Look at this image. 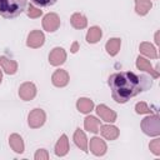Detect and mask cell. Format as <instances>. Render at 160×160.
Here are the masks:
<instances>
[{"mask_svg": "<svg viewBox=\"0 0 160 160\" xmlns=\"http://www.w3.org/2000/svg\"><path fill=\"white\" fill-rule=\"evenodd\" d=\"M108 84L111 90L112 99L116 102L124 104L138 94L149 90L152 86L151 78L138 75L131 71H120L109 76Z\"/></svg>", "mask_w": 160, "mask_h": 160, "instance_id": "obj_1", "label": "cell"}, {"mask_svg": "<svg viewBox=\"0 0 160 160\" xmlns=\"http://www.w3.org/2000/svg\"><path fill=\"white\" fill-rule=\"evenodd\" d=\"M26 8V0H0V15L6 19L19 16Z\"/></svg>", "mask_w": 160, "mask_h": 160, "instance_id": "obj_2", "label": "cell"}, {"mask_svg": "<svg viewBox=\"0 0 160 160\" xmlns=\"http://www.w3.org/2000/svg\"><path fill=\"white\" fill-rule=\"evenodd\" d=\"M141 130L149 136L160 135V118L158 114L149 115L141 120Z\"/></svg>", "mask_w": 160, "mask_h": 160, "instance_id": "obj_3", "label": "cell"}, {"mask_svg": "<svg viewBox=\"0 0 160 160\" xmlns=\"http://www.w3.org/2000/svg\"><path fill=\"white\" fill-rule=\"evenodd\" d=\"M45 120H46L45 111L42 109H39V108L31 110L28 115V124L31 129H38V128L42 126Z\"/></svg>", "mask_w": 160, "mask_h": 160, "instance_id": "obj_4", "label": "cell"}, {"mask_svg": "<svg viewBox=\"0 0 160 160\" xmlns=\"http://www.w3.org/2000/svg\"><path fill=\"white\" fill-rule=\"evenodd\" d=\"M42 28L49 32H54L60 28V18L55 12H49L42 18Z\"/></svg>", "mask_w": 160, "mask_h": 160, "instance_id": "obj_5", "label": "cell"}, {"mask_svg": "<svg viewBox=\"0 0 160 160\" xmlns=\"http://www.w3.org/2000/svg\"><path fill=\"white\" fill-rule=\"evenodd\" d=\"M36 95V86L34 85V82H30V81H26V82H22L19 88V96L21 100L24 101H29V100H32Z\"/></svg>", "mask_w": 160, "mask_h": 160, "instance_id": "obj_6", "label": "cell"}, {"mask_svg": "<svg viewBox=\"0 0 160 160\" xmlns=\"http://www.w3.org/2000/svg\"><path fill=\"white\" fill-rule=\"evenodd\" d=\"M44 41H45V35L42 31L40 30H32L29 32L28 35V39H26V45L29 48H32V49H38L40 46L44 45Z\"/></svg>", "mask_w": 160, "mask_h": 160, "instance_id": "obj_7", "label": "cell"}, {"mask_svg": "<svg viewBox=\"0 0 160 160\" xmlns=\"http://www.w3.org/2000/svg\"><path fill=\"white\" fill-rule=\"evenodd\" d=\"M66 60V51L62 48H54L49 54V62L52 66H60Z\"/></svg>", "mask_w": 160, "mask_h": 160, "instance_id": "obj_8", "label": "cell"}, {"mask_svg": "<svg viewBox=\"0 0 160 160\" xmlns=\"http://www.w3.org/2000/svg\"><path fill=\"white\" fill-rule=\"evenodd\" d=\"M89 149L90 151L96 155V156H102L106 150H108V146H106V142L104 140H101L100 138L98 136H94L90 139V144H89Z\"/></svg>", "mask_w": 160, "mask_h": 160, "instance_id": "obj_9", "label": "cell"}, {"mask_svg": "<svg viewBox=\"0 0 160 160\" xmlns=\"http://www.w3.org/2000/svg\"><path fill=\"white\" fill-rule=\"evenodd\" d=\"M69 80H70V78H69L68 71H66V70H62V69L55 70L54 74H52V76H51L52 84H54L55 86H58V88H64V86H66V85L69 84Z\"/></svg>", "mask_w": 160, "mask_h": 160, "instance_id": "obj_10", "label": "cell"}, {"mask_svg": "<svg viewBox=\"0 0 160 160\" xmlns=\"http://www.w3.org/2000/svg\"><path fill=\"white\" fill-rule=\"evenodd\" d=\"M96 114L106 122H114L116 120V112L104 104H100L96 106Z\"/></svg>", "mask_w": 160, "mask_h": 160, "instance_id": "obj_11", "label": "cell"}, {"mask_svg": "<svg viewBox=\"0 0 160 160\" xmlns=\"http://www.w3.org/2000/svg\"><path fill=\"white\" fill-rule=\"evenodd\" d=\"M136 68H138L139 70L150 72V75H151L154 79H158V78H159V72H158L156 70H154L151 62H150L148 59H145V58H142V56H140V55L136 58Z\"/></svg>", "mask_w": 160, "mask_h": 160, "instance_id": "obj_12", "label": "cell"}, {"mask_svg": "<svg viewBox=\"0 0 160 160\" xmlns=\"http://www.w3.org/2000/svg\"><path fill=\"white\" fill-rule=\"evenodd\" d=\"M100 134L106 139V140H115L119 136V129L114 125H100L99 129Z\"/></svg>", "mask_w": 160, "mask_h": 160, "instance_id": "obj_13", "label": "cell"}, {"mask_svg": "<svg viewBox=\"0 0 160 160\" xmlns=\"http://www.w3.org/2000/svg\"><path fill=\"white\" fill-rule=\"evenodd\" d=\"M74 142L80 150L88 152V139H86L85 132L80 128H78L74 132Z\"/></svg>", "mask_w": 160, "mask_h": 160, "instance_id": "obj_14", "label": "cell"}, {"mask_svg": "<svg viewBox=\"0 0 160 160\" xmlns=\"http://www.w3.org/2000/svg\"><path fill=\"white\" fill-rule=\"evenodd\" d=\"M0 66L9 75H14L18 71V62L6 56H0Z\"/></svg>", "mask_w": 160, "mask_h": 160, "instance_id": "obj_15", "label": "cell"}, {"mask_svg": "<svg viewBox=\"0 0 160 160\" xmlns=\"http://www.w3.org/2000/svg\"><path fill=\"white\" fill-rule=\"evenodd\" d=\"M9 145L10 148L16 152L21 154L24 152V140L19 134H11L9 138Z\"/></svg>", "mask_w": 160, "mask_h": 160, "instance_id": "obj_16", "label": "cell"}, {"mask_svg": "<svg viewBox=\"0 0 160 160\" xmlns=\"http://www.w3.org/2000/svg\"><path fill=\"white\" fill-rule=\"evenodd\" d=\"M68 152H69V140H68V136L62 134L55 145V154L58 156H64Z\"/></svg>", "mask_w": 160, "mask_h": 160, "instance_id": "obj_17", "label": "cell"}, {"mask_svg": "<svg viewBox=\"0 0 160 160\" xmlns=\"http://www.w3.org/2000/svg\"><path fill=\"white\" fill-rule=\"evenodd\" d=\"M120 46H121V40L119 38H111L105 44V50L110 56H115L119 52Z\"/></svg>", "mask_w": 160, "mask_h": 160, "instance_id": "obj_18", "label": "cell"}, {"mask_svg": "<svg viewBox=\"0 0 160 160\" xmlns=\"http://www.w3.org/2000/svg\"><path fill=\"white\" fill-rule=\"evenodd\" d=\"M84 126L88 131L92 132V134H98L99 129H100V120H98L95 116H86L84 120Z\"/></svg>", "mask_w": 160, "mask_h": 160, "instance_id": "obj_19", "label": "cell"}, {"mask_svg": "<svg viewBox=\"0 0 160 160\" xmlns=\"http://www.w3.org/2000/svg\"><path fill=\"white\" fill-rule=\"evenodd\" d=\"M151 8H152L151 0H135V11L141 16L146 15Z\"/></svg>", "mask_w": 160, "mask_h": 160, "instance_id": "obj_20", "label": "cell"}, {"mask_svg": "<svg viewBox=\"0 0 160 160\" xmlns=\"http://www.w3.org/2000/svg\"><path fill=\"white\" fill-rule=\"evenodd\" d=\"M70 24H71V26L75 28V29H84V28H86V25H88V20H86V18H85L82 14L75 12V14H72L71 18H70Z\"/></svg>", "mask_w": 160, "mask_h": 160, "instance_id": "obj_21", "label": "cell"}, {"mask_svg": "<svg viewBox=\"0 0 160 160\" xmlns=\"http://www.w3.org/2000/svg\"><path fill=\"white\" fill-rule=\"evenodd\" d=\"M76 108L82 114H88L94 109V102L92 100H90L89 98H80L76 101Z\"/></svg>", "mask_w": 160, "mask_h": 160, "instance_id": "obj_22", "label": "cell"}, {"mask_svg": "<svg viewBox=\"0 0 160 160\" xmlns=\"http://www.w3.org/2000/svg\"><path fill=\"white\" fill-rule=\"evenodd\" d=\"M102 36V31L99 26H91L89 30H88V34H86V41L89 44H95L98 42Z\"/></svg>", "mask_w": 160, "mask_h": 160, "instance_id": "obj_23", "label": "cell"}, {"mask_svg": "<svg viewBox=\"0 0 160 160\" xmlns=\"http://www.w3.org/2000/svg\"><path fill=\"white\" fill-rule=\"evenodd\" d=\"M139 50L142 55L148 56V58H151V59H156L158 58V52H156V49L154 48V45H151L150 42H141L140 46H139Z\"/></svg>", "mask_w": 160, "mask_h": 160, "instance_id": "obj_24", "label": "cell"}, {"mask_svg": "<svg viewBox=\"0 0 160 160\" xmlns=\"http://www.w3.org/2000/svg\"><path fill=\"white\" fill-rule=\"evenodd\" d=\"M25 11H26V15H28L29 18H31V19H36V18H39V16L42 15V10H40L39 8L34 6L32 4L28 5Z\"/></svg>", "mask_w": 160, "mask_h": 160, "instance_id": "obj_25", "label": "cell"}, {"mask_svg": "<svg viewBox=\"0 0 160 160\" xmlns=\"http://www.w3.org/2000/svg\"><path fill=\"white\" fill-rule=\"evenodd\" d=\"M135 111L138 114H152V110L144 101H140V102H138L135 105Z\"/></svg>", "mask_w": 160, "mask_h": 160, "instance_id": "obj_26", "label": "cell"}, {"mask_svg": "<svg viewBox=\"0 0 160 160\" xmlns=\"http://www.w3.org/2000/svg\"><path fill=\"white\" fill-rule=\"evenodd\" d=\"M149 148L155 155H160V139H154L149 144Z\"/></svg>", "mask_w": 160, "mask_h": 160, "instance_id": "obj_27", "label": "cell"}, {"mask_svg": "<svg viewBox=\"0 0 160 160\" xmlns=\"http://www.w3.org/2000/svg\"><path fill=\"white\" fill-rule=\"evenodd\" d=\"M58 0H31V2L34 5H38V6H41V8H46V6H51L56 2Z\"/></svg>", "mask_w": 160, "mask_h": 160, "instance_id": "obj_28", "label": "cell"}, {"mask_svg": "<svg viewBox=\"0 0 160 160\" xmlns=\"http://www.w3.org/2000/svg\"><path fill=\"white\" fill-rule=\"evenodd\" d=\"M49 159V152L45 149H39L35 152V160H48Z\"/></svg>", "mask_w": 160, "mask_h": 160, "instance_id": "obj_29", "label": "cell"}, {"mask_svg": "<svg viewBox=\"0 0 160 160\" xmlns=\"http://www.w3.org/2000/svg\"><path fill=\"white\" fill-rule=\"evenodd\" d=\"M70 50H71V52L75 54V52L79 50V42H78V41H74L72 45H71V49H70Z\"/></svg>", "mask_w": 160, "mask_h": 160, "instance_id": "obj_30", "label": "cell"}, {"mask_svg": "<svg viewBox=\"0 0 160 160\" xmlns=\"http://www.w3.org/2000/svg\"><path fill=\"white\" fill-rule=\"evenodd\" d=\"M1 80H2V72H1V70H0V84H1Z\"/></svg>", "mask_w": 160, "mask_h": 160, "instance_id": "obj_31", "label": "cell"}]
</instances>
